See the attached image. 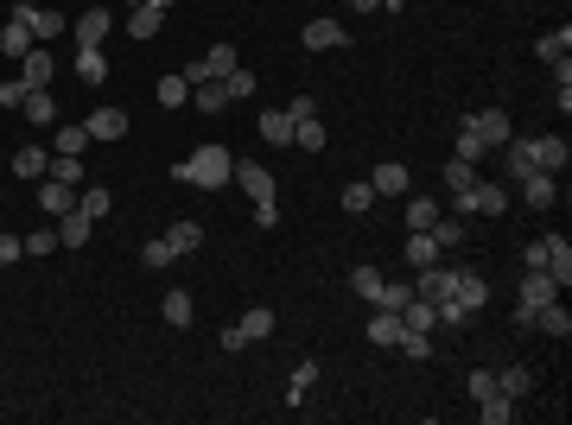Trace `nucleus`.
<instances>
[{"instance_id": "20e7f679", "label": "nucleus", "mask_w": 572, "mask_h": 425, "mask_svg": "<svg viewBox=\"0 0 572 425\" xmlns=\"http://www.w3.org/2000/svg\"><path fill=\"white\" fill-rule=\"evenodd\" d=\"M451 203H458V216H503V210H509V184L477 178V184H471V191H458Z\"/></svg>"}, {"instance_id": "680f3d73", "label": "nucleus", "mask_w": 572, "mask_h": 425, "mask_svg": "<svg viewBox=\"0 0 572 425\" xmlns=\"http://www.w3.org/2000/svg\"><path fill=\"white\" fill-rule=\"evenodd\" d=\"M153 6H172V0H153Z\"/></svg>"}, {"instance_id": "473e14b6", "label": "nucleus", "mask_w": 572, "mask_h": 425, "mask_svg": "<svg viewBox=\"0 0 572 425\" xmlns=\"http://www.w3.org/2000/svg\"><path fill=\"white\" fill-rule=\"evenodd\" d=\"M261 140L268 146H292V115H286V109H268V115H261Z\"/></svg>"}, {"instance_id": "603ef678", "label": "nucleus", "mask_w": 572, "mask_h": 425, "mask_svg": "<svg viewBox=\"0 0 572 425\" xmlns=\"http://www.w3.org/2000/svg\"><path fill=\"white\" fill-rule=\"evenodd\" d=\"M26 254H58V223L38 229V235H26Z\"/></svg>"}, {"instance_id": "c03bdc74", "label": "nucleus", "mask_w": 572, "mask_h": 425, "mask_svg": "<svg viewBox=\"0 0 572 425\" xmlns=\"http://www.w3.org/2000/svg\"><path fill=\"white\" fill-rule=\"evenodd\" d=\"M445 184H451V197H458V191H471V184H477V165H464V159H445Z\"/></svg>"}, {"instance_id": "79ce46f5", "label": "nucleus", "mask_w": 572, "mask_h": 425, "mask_svg": "<svg viewBox=\"0 0 572 425\" xmlns=\"http://www.w3.org/2000/svg\"><path fill=\"white\" fill-rule=\"evenodd\" d=\"M217 83L229 89V102H249V96H255V70H242V64H236L229 77H217Z\"/></svg>"}, {"instance_id": "4468645a", "label": "nucleus", "mask_w": 572, "mask_h": 425, "mask_svg": "<svg viewBox=\"0 0 572 425\" xmlns=\"http://www.w3.org/2000/svg\"><path fill=\"white\" fill-rule=\"evenodd\" d=\"M51 77H58V70H51V51L32 45V51L19 57V83H26V89H51Z\"/></svg>"}, {"instance_id": "bb28decb", "label": "nucleus", "mask_w": 572, "mask_h": 425, "mask_svg": "<svg viewBox=\"0 0 572 425\" xmlns=\"http://www.w3.org/2000/svg\"><path fill=\"white\" fill-rule=\"evenodd\" d=\"M90 229H96V223H90L83 210H70V216H58V248H83V242H90Z\"/></svg>"}, {"instance_id": "49530a36", "label": "nucleus", "mask_w": 572, "mask_h": 425, "mask_svg": "<svg viewBox=\"0 0 572 425\" xmlns=\"http://www.w3.org/2000/svg\"><path fill=\"white\" fill-rule=\"evenodd\" d=\"M395 349H401V356H408V362H427V356H432L427 330H401V343H395Z\"/></svg>"}, {"instance_id": "9d476101", "label": "nucleus", "mask_w": 572, "mask_h": 425, "mask_svg": "<svg viewBox=\"0 0 572 425\" xmlns=\"http://www.w3.org/2000/svg\"><path fill=\"white\" fill-rule=\"evenodd\" d=\"M83 128H90V140H122V134H128V109L102 102V109H96V115L83 121Z\"/></svg>"}, {"instance_id": "7ed1b4c3", "label": "nucleus", "mask_w": 572, "mask_h": 425, "mask_svg": "<svg viewBox=\"0 0 572 425\" xmlns=\"http://www.w3.org/2000/svg\"><path fill=\"white\" fill-rule=\"evenodd\" d=\"M172 178H178V184H204V191H223V184L236 178V152H229V146H197L191 159H178V165H172Z\"/></svg>"}, {"instance_id": "39448f33", "label": "nucleus", "mask_w": 572, "mask_h": 425, "mask_svg": "<svg viewBox=\"0 0 572 425\" xmlns=\"http://www.w3.org/2000/svg\"><path fill=\"white\" fill-rule=\"evenodd\" d=\"M458 121L490 146V152H496V146H509V115H503V109H477V115H458Z\"/></svg>"}, {"instance_id": "c9c22d12", "label": "nucleus", "mask_w": 572, "mask_h": 425, "mask_svg": "<svg viewBox=\"0 0 572 425\" xmlns=\"http://www.w3.org/2000/svg\"><path fill=\"white\" fill-rule=\"evenodd\" d=\"M445 216V203H432V197H408V229H432Z\"/></svg>"}, {"instance_id": "b1692460", "label": "nucleus", "mask_w": 572, "mask_h": 425, "mask_svg": "<svg viewBox=\"0 0 572 425\" xmlns=\"http://www.w3.org/2000/svg\"><path fill=\"white\" fill-rule=\"evenodd\" d=\"M324 140H331V134H324L318 115H299V121H292V146H299V152H324Z\"/></svg>"}, {"instance_id": "c756f323", "label": "nucleus", "mask_w": 572, "mask_h": 425, "mask_svg": "<svg viewBox=\"0 0 572 425\" xmlns=\"http://www.w3.org/2000/svg\"><path fill=\"white\" fill-rule=\"evenodd\" d=\"M45 178H58V184H70V191H83V159L77 152H51V171Z\"/></svg>"}, {"instance_id": "aec40b11", "label": "nucleus", "mask_w": 572, "mask_h": 425, "mask_svg": "<svg viewBox=\"0 0 572 425\" xmlns=\"http://www.w3.org/2000/svg\"><path fill=\"white\" fill-rule=\"evenodd\" d=\"M535 381H541V375H535L528 362H509V368H496V388H503L509 400H522V394H535Z\"/></svg>"}, {"instance_id": "864d4df0", "label": "nucleus", "mask_w": 572, "mask_h": 425, "mask_svg": "<svg viewBox=\"0 0 572 425\" xmlns=\"http://www.w3.org/2000/svg\"><path fill=\"white\" fill-rule=\"evenodd\" d=\"M535 267L547 274V242H528V248H522V274H535Z\"/></svg>"}, {"instance_id": "09e8293b", "label": "nucleus", "mask_w": 572, "mask_h": 425, "mask_svg": "<svg viewBox=\"0 0 572 425\" xmlns=\"http://www.w3.org/2000/svg\"><path fill=\"white\" fill-rule=\"evenodd\" d=\"M350 292L376 305V292H382V274H376V267H356V274H350Z\"/></svg>"}, {"instance_id": "2f4dec72", "label": "nucleus", "mask_w": 572, "mask_h": 425, "mask_svg": "<svg viewBox=\"0 0 572 425\" xmlns=\"http://www.w3.org/2000/svg\"><path fill=\"white\" fill-rule=\"evenodd\" d=\"M432 242H439V254H451V248H464V216H439L427 229Z\"/></svg>"}, {"instance_id": "3c124183", "label": "nucleus", "mask_w": 572, "mask_h": 425, "mask_svg": "<svg viewBox=\"0 0 572 425\" xmlns=\"http://www.w3.org/2000/svg\"><path fill=\"white\" fill-rule=\"evenodd\" d=\"M464 388H471V400H490V394H503V388H496V368H471V381H464Z\"/></svg>"}, {"instance_id": "1a4fd4ad", "label": "nucleus", "mask_w": 572, "mask_h": 425, "mask_svg": "<svg viewBox=\"0 0 572 425\" xmlns=\"http://www.w3.org/2000/svg\"><path fill=\"white\" fill-rule=\"evenodd\" d=\"M344 45H350V32L337 19H305V51H344Z\"/></svg>"}, {"instance_id": "052dcab7", "label": "nucleus", "mask_w": 572, "mask_h": 425, "mask_svg": "<svg viewBox=\"0 0 572 425\" xmlns=\"http://www.w3.org/2000/svg\"><path fill=\"white\" fill-rule=\"evenodd\" d=\"M134 6H146V0H128V13H134Z\"/></svg>"}, {"instance_id": "412c9836", "label": "nucleus", "mask_w": 572, "mask_h": 425, "mask_svg": "<svg viewBox=\"0 0 572 425\" xmlns=\"http://www.w3.org/2000/svg\"><path fill=\"white\" fill-rule=\"evenodd\" d=\"M547 242V274H554V285L567 292V280H572V242L567 235H541Z\"/></svg>"}, {"instance_id": "58836bf2", "label": "nucleus", "mask_w": 572, "mask_h": 425, "mask_svg": "<svg viewBox=\"0 0 572 425\" xmlns=\"http://www.w3.org/2000/svg\"><path fill=\"white\" fill-rule=\"evenodd\" d=\"M172 261H178V254H172V242H165V235H159V242H146V248H141V267H146V274H165Z\"/></svg>"}, {"instance_id": "a18cd8bd", "label": "nucleus", "mask_w": 572, "mask_h": 425, "mask_svg": "<svg viewBox=\"0 0 572 425\" xmlns=\"http://www.w3.org/2000/svg\"><path fill=\"white\" fill-rule=\"evenodd\" d=\"M369 203H376V184H369V178H363V184H344V210H350V216H363Z\"/></svg>"}, {"instance_id": "bf43d9fd", "label": "nucleus", "mask_w": 572, "mask_h": 425, "mask_svg": "<svg viewBox=\"0 0 572 425\" xmlns=\"http://www.w3.org/2000/svg\"><path fill=\"white\" fill-rule=\"evenodd\" d=\"M350 6H356V13H376V6H382V0H350Z\"/></svg>"}, {"instance_id": "5fc2aeb1", "label": "nucleus", "mask_w": 572, "mask_h": 425, "mask_svg": "<svg viewBox=\"0 0 572 425\" xmlns=\"http://www.w3.org/2000/svg\"><path fill=\"white\" fill-rule=\"evenodd\" d=\"M13 261H26V242H19V235H6V229H0V267H13Z\"/></svg>"}, {"instance_id": "a19ab883", "label": "nucleus", "mask_w": 572, "mask_h": 425, "mask_svg": "<svg viewBox=\"0 0 572 425\" xmlns=\"http://www.w3.org/2000/svg\"><path fill=\"white\" fill-rule=\"evenodd\" d=\"M77 77H83V83L96 89V83L109 77V57H102V51H77Z\"/></svg>"}, {"instance_id": "37998d69", "label": "nucleus", "mask_w": 572, "mask_h": 425, "mask_svg": "<svg viewBox=\"0 0 572 425\" xmlns=\"http://www.w3.org/2000/svg\"><path fill=\"white\" fill-rule=\"evenodd\" d=\"M477 413H483L490 425H509L515 420V400H509V394H490V400H477Z\"/></svg>"}, {"instance_id": "5701e85b", "label": "nucleus", "mask_w": 572, "mask_h": 425, "mask_svg": "<svg viewBox=\"0 0 572 425\" xmlns=\"http://www.w3.org/2000/svg\"><path fill=\"white\" fill-rule=\"evenodd\" d=\"M535 330H547V337H560V343H567V337H572V311L560 305V298H554V305H541V311H535Z\"/></svg>"}, {"instance_id": "a211bd4d", "label": "nucleus", "mask_w": 572, "mask_h": 425, "mask_svg": "<svg viewBox=\"0 0 572 425\" xmlns=\"http://www.w3.org/2000/svg\"><path fill=\"white\" fill-rule=\"evenodd\" d=\"M369 184H376V197H408V165L382 159V165L369 171Z\"/></svg>"}, {"instance_id": "f704fd0d", "label": "nucleus", "mask_w": 572, "mask_h": 425, "mask_svg": "<svg viewBox=\"0 0 572 425\" xmlns=\"http://www.w3.org/2000/svg\"><path fill=\"white\" fill-rule=\"evenodd\" d=\"M165 242H172V254H197V248H204V229H197V223H172Z\"/></svg>"}, {"instance_id": "13d9d810", "label": "nucleus", "mask_w": 572, "mask_h": 425, "mask_svg": "<svg viewBox=\"0 0 572 425\" xmlns=\"http://www.w3.org/2000/svg\"><path fill=\"white\" fill-rule=\"evenodd\" d=\"M312 381H318V368H312V362H305V368H299V375H292V388H286V394H292V400H305V388H312Z\"/></svg>"}, {"instance_id": "4be33fe9", "label": "nucleus", "mask_w": 572, "mask_h": 425, "mask_svg": "<svg viewBox=\"0 0 572 425\" xmlns=\"http://www.w3.org/2000/svg\"><path fill=\"white\" fill-rule=\"evenodd\" d=\"M191 109H204V115H223V109H229V89H223L217 77H204V83H191Z\"/></svg>"}, {"instance_id": "de8ad7c7", "label": "nucleus", "mask_w": 572, "mask_h": 425, "mask_svg": "<svg viewBox=\"0 0 572 425\" xmlns=\"http://www.w3.org/2000/svg\"><path fill=\"white\" fill-rule=\"evenodd\" d=\"M458 159H464V165H477V159H490V146L477 140V134H471L464 121H458Z\"/></svg>"}, {"instance_id": "cd10ccee", "label": "nucleus", "mask_w": 572, "mask_h": 425, "mask_svg": "<svg viewBox=\"0 0 572 425\" xmlns=\"http://www.w3.org/2000/svg\"><path fill=\"white\" fill-rule=\"evenodd\" d=\"M159 26H165V6H153V0L128 13V32H134V38H159Z\"/></svg>"}, {"instance_id": "f8f14e48", "label": "nucleus", "mask_w": 572, "mask_h": 425, "mask_svg": "<svg viewBox=\"0 0 572 425\" xmlns=\"http://www.w3.org/2000/svg\"><path fill=\"white\" fill-rule=\"evenodd\" d=\"M38 210L58 223V216H70V210H77V191H70V184H58V178H38Z\"/></svg>"}, {"instance_id": "4c0bfd02", "label": "nucleus", "mask_w": 572, "mask_h": 425, "mask_svg": "<svg viewBox=\"0 0 572 425\" xmlns=\"http://www.w3.org/2000/svg\"><path fill=\"white\" fill-rule=\"evenodd\" d=\"M274 324H281V317H274V305H255V311L242 317V330H249V343H261V337H274Z\"/></svg>"}, {"instance_id": "ddd939ff", "label": "nucleus", "mask_w": 572, "mask_h": 425, "mask_svg": "<svg viewBox=\"0 0 572 425\" xmlns=\"http://www.w3.org/2000/svg\"><path fill=\"white\" fill-rule=\"evenodd\" d=\"M445 292H451V267H439V261H432V267H420V274H414V298H427L432 311H439V298H445Z\"/></svg>"}, {"instance_id": "9b49d317", "label": "nucleus", "mask_w": 572, "mask_h": 425, "mask_svg": "<svg viewBox=\"0 0 572 425\" xmlns=\"http://www.w3.org/2000/svg\"><path fill=\"white\" fill-rule=\"evenodd\" d=\"M515 191L528 197V210H554V197H560V178H554V171H528Z\"/></svg>"}, {"instance_id": "6e6d98bb", "label": "nucleus", "mask_w": 572, "mask_h": 425, "mask_svg": "<svg viewBox=\"0 0 572 425\" xmlns=\"http://www.w3.org/2000/svg\"><path fill=\"white\" fill-rule=\"evenodd\" d=\"M19 102H26V83H19V77H13V83H0V109H19Z\"/></svg>"}, {"instance_id": "f257e3e1", "label": "nucleus", "mask_w": 572, "mask_h": 425, "mask_svg": "<svg viewBox=\"0 0 572 425\" xmlns=\"http://www.w3.org/2000/svg\"><path fill=\"white\" fill-rule=\"evenodd\" d=\"M503 159H509V184H522L528 171H567V159H572V146L560 140V134H535V140H509V146H496Z\"/></svg>"}, {"instance_id": "c85d7f7f", "label": "nucleus", "mask_w": 572, "mask_h": 425, "mask_svg": "<svg viewBox=\"0 0 572 425\" xmlns=\"http://www.w3.org/2000/svg\"><path fill=\"white\" fill-rule=\"evenodd\" d=\"M439 261V242H432L427 229H408V267L420 274V267H432Z\"/></svg>"}, {"instance_id": "72a5a7b5", "label": "nucleus", "mask_w": 572, "mask_h": 425, "mask_svg": "<svg viewBox=\"0 0 572 425\" xmlns=\"http://www.w3.org/2000/svg\"><path fill=\"white\" fill-rule=\"evenodd\" d=\"M567 51H572V26H560V32H541V45H535V57H541V64H560Z\"/></svg>"}, {"instance_id": "8fccbe9b", "label": "nucleus", "mask_w": 572, "mask_h": 425, "mask_svg": "<svg viewBox=\"0 0 572 425\" xmlns=\"http://www.w3.org/2000/svg\"><path fill=\"white\" fill-rule=\"evenodd\" d=\"M90 128H58V152H77V159H83V152H90Z\"/></svg>"}, {"instance_id": "6e6552de", "label": "nucleus", "mask_w": 572, "mask_h": 425, "mask_svg": "<svg viewBox=\"0 0 572 425\" xmlns=\"http://www.w3.org/2000/svg\"><path fill=\"white\" fill-rule=\"evenodd\" d=\"M236 184L249 191V203H274V171L255 159H236Z\"/></svg>"}, {"instance_id": "dca6fc26", "label": "nucleus", "mask_w": 572, "mask_h": 425, "mask_svg": "<svg viewBox=\"0 0 572 425\" xmlns=\"http://www.w3.org/2000/svg\"><path fill=\"white\" fill-rule=\"evenodd\" d=\"M554 298H560L554 274H541V267H535V274H522V298H515V305H535V311H541V305H554Z\"/></svg>"}, {"instance_id": "f03ea898", "label": "nucleus", "mask_w": 572, "mask_h": 425, "mask_svg": "<svg viewBox=\"0 0 572 425\" xmlns=\"http://www.w3.org/2000/svg\"><path fill=\"white\" fill-rule=\"evenodd\" d=\"M483 305H490V280H483L477 267H451V292L439 298V324L464 330V324H477Z\"/></svg>"}, {"instance_id": "393cba45", "label": "nucleus", "mask_w": 572, "mask_h": 425, "mask_svg": "<svg viewBox=\"0 0 572 425\" xmlns=\"http://www.w3.org/2000/svg\"><path fill=\"white\" fill-rule=\"evenodd\" d=\"M13 171H19V178H45V171H51V152H45V146H13Z\"/></svg>"}, {"instance_id": "0eeeda50", "label": "nucleus", "mask_w": 572, "mask_h": 425, "mask_svg": "<svg viewBox=\"0 0 572 425\" xmlns=\"http://www.w3.org/2000/svg\"><path fill=\"white\" fill-rule=\"evenodd\" d=\"M109 26H115V19H109V6H90V13H77V26H70V32H77V51H102Z\"/></svg>"}, {"instance_id": "ea45409f", "label": "nucleus", "mask_w": 572, "mask_h": 425, "mask_svg": "<svg viewBox=\"0 0 572 425\" xmlns=\"http://www.w3.org/2000/svg\"><path fill=\"white\" fill-rule=\"evenodd\" d=\"M401 324H408V330H432V324H439V311H432L427 298H408V305H401Z\"/></svg>"}, {"instance_id": "423d86ee", "label": "nucleus", "mask_w": 572, "mask_h": 425, "mask_svg": "<svg viewBox=\"0 0 572 425\" xmlns=\"http://www.w3.org/2000/svg\"><path fill=\"white\" fill-rule=\"evenodd\" d=\"M13 13H19V19L32 26V38H38V45H51V38L64 32V13H58V6H32V0H13Z\"/></svg>"}, {"instance_id": "a878e982", "label": "nucleus", "mask_w": 572, "mask_h": 425, "mask_svg": "<svg viewBox=\"0 0 572 425\" xmlns=\"http://www.w3.org/2000/svg\"><path fill=\"white\" fill-rule=\"evenodd\" d=\"M77 210H83L90 223H102V216L115 210V197H109V184H83V191H77Z\"/></svg>"}, {"instance_id": "6ab92c4d", "label": "nucleus", "mask_w": 572, "mask_h": 425, "mask_svg": "<svg viewBox=\"0 0 572 425\" xmlns=\"http://www.w3.org/2000/svg\"><path fill=\"white\" fill-rule=\"evenodd\" d=\"M401 330H408V324H401V311H382V305H376V317H369V343H376V349H395V343H401Z\"/></svg>"}, {"instance_id": "f3484780", "label": "nucleus", "mask_w": 572, "mask_h": 425, "mask_svg": "<svg viewBox=\"0 0 572 425\" xmlns=\"http://www.w3.org/2000/svg\"><path fill=\"white\" fill-rule=\"evenodd\" d=\"M32 45H38V38H32V26H26V19L13 13V19L0 26V57H26Z\"/></svg>"}, {"instance_id": "4d7b16f0", "label": "nucleus", "mask_w": 572, "mask_h": 425, "mask_svg": "<svg viewBox=\"0 0 572 425\" xmlns=\"http://www.w3.org/2000/svg\"><path fill=\"white\" fill-rule=\"evenodd\" d=\"M223 349H229V356H242V349H249V330H242V324H229V330H223Z\"/></svg>"}, {"instance_id": "7c9ffc66", "label": "nucleus", "mask_w": 572, "mask_h": 425, "mask_svg": "<svg viewBox=\"0 0 572 425\" xmlns=\"http://www.w3.org/2000/svg\"><path fill=\"white\" fill-rule=\"evenodd\" d=\"M159 311H165V324H172V330H185V324L197 317V305H191V292H165V298H159Z\"/></svg>"}, {"instance_id": "2eb2a0df", "label": "nucleus", "mask_w": 572, "mask_h": 425, "mask_svg": "<svg viewBox=\"0 0 572 425\" xmlns=\"http://www.w3.org/2000/svg\"><path fill=\"white\" fill-rule=\"evenodd\" d=\"M19 115H26L32 128H58V96H51V89H26Z\"/></svg>"}, {"instance_id": "e433bc0d", "label": "nucleus", "mask_w": 572, "mask_h": 425, "mask_svg": "<svg viewBox=\"0 0 572 425\" xmlns=\"http://www.w3.org/2000/svg\"><path fill=\"white\" fill-rule=\"evenodd\" d=\"M159 109H191V83H185V70L159 83Z\"/></svg>"}]
</instances>
